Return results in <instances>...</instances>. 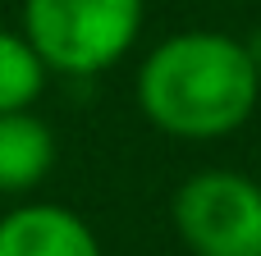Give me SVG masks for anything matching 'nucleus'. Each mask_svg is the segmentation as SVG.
<instances>
[{"instance_id":"nucleus-5","label":"nucleus","mask_w":261,"mask_h":256,"mask_svg":"<svg viewBox=\"0 0 261 256\" xmlns=\"http://www.w3.org/2000/svg\"><path fill=\"white\" fill-rule=\"evenodd\" d=\"M55 169V133L41 115L5 110L0 115V192L23 197Z\"/></svg>"},{"instance_id":"nucleus-4","label":"nucleus","mask_w":261,"mask_h":256,"mask_svg":"<svg viewBox=\"0 0 261 256\" xmlns=\"http://www.w3.org/2000/svg\"><path fill=\"white\" fill-rule=\"evenodd\" d=\"M0 256H101L92 224L60 202H23L0 215Z\"/></svg>"},{"instance_id":"nucleus-6","label":"nucleus","mask_w":261,"mask_h":256,"mask_svg":"<svg viewBox=\"0 0 261 256\" xmlns=\"http://www.w3.org/2000/svg\"><path fill=\"white\" fill-rule=\"evenodd\" d=\"M46 78L50 69L37 55V46L23 37V27L18 32L0 27V115L37 105V96L46 92Z\"/></svg>"},{"instance_id":"nucleus-3","label":"nucleus","mask_w":261,"mask_h":256,"mask_svg":"<svg viewBox=\"0 0 261 256\" xmlns=\"http://www.w3.org/2000/svg\"><path fill=\"white\" fill-rule=\"evenodd\" d=\"M170 220L193 256H261V183L243 169H197L174 188Z\"/></svg>"},{"instance_id":"nucleus-1","label":"nucleus","mask_w":261,"mask_h":256,"mask_svg":"<svg viewBox=\"0 0 261 256\" xmlns=\"http://www.w3.org/2000/svg\"><path fill=\"white\" fill-rule=\"evenodd\" d=\"M133 101L165 137L216 142L257 115L261 64L243 37L188 27L147 50L133 78Z\"/></svg>"},{"instance_id":"nucleus-2","label":"nucleus","mask_w":261,"mask_h":256,"mask_svg":"<svg viewBox=\"0 0 261 256\" xmlns=\"http://www.w3.org/2000/svg\"><path fill=\"white\" fill-rule=\"evenodd\" d=\"M147 0H23V37L50 73L92 78L115 69L142 37Z\"/></svg>"}]
</instances>
